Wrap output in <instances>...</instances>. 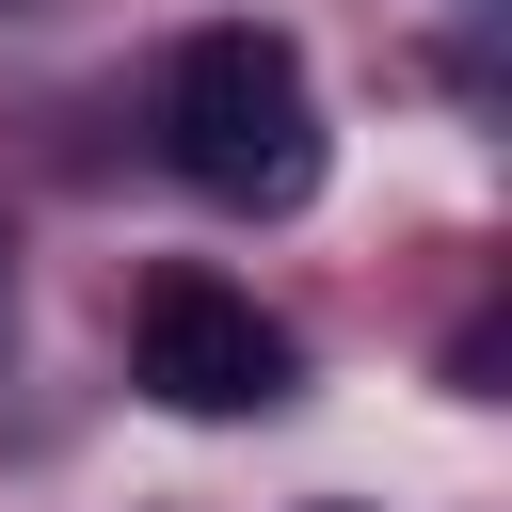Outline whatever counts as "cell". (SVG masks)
Returning a JSON list of instances; mask_svg holds the SVG:
<instances>
[{"label":"cell","mask_w":512,"mask_h":512,"mask_svg":"<svg viewBox=\"0 0 512 512\" xmlns=\"http://www.w3.org/2000/svg\"><path fill=\"white\" fill-rule=\"evenodd\" d=\"M160 144H176V176L224 192V208H304V192H320V96H304V48H288L272 16L192 32L176 80H160Z\"/></svg>","instance_id":"cell-1"},{"label":"cell","mask_w":512,"mask_h":512,"mask_svg":"<svg viewBox=\"0 0 512 512\" xmlns=\"http://www.w3.org/2000/svg\"><path fill=\"white\" fill-rule=\"evenodd\" d=\"M128 368H144V400H176V416H256V400H288V320H256V288H224V272H144V304H128Z\"/></svg>","instance_id":"cell-2"}]
</instances>
